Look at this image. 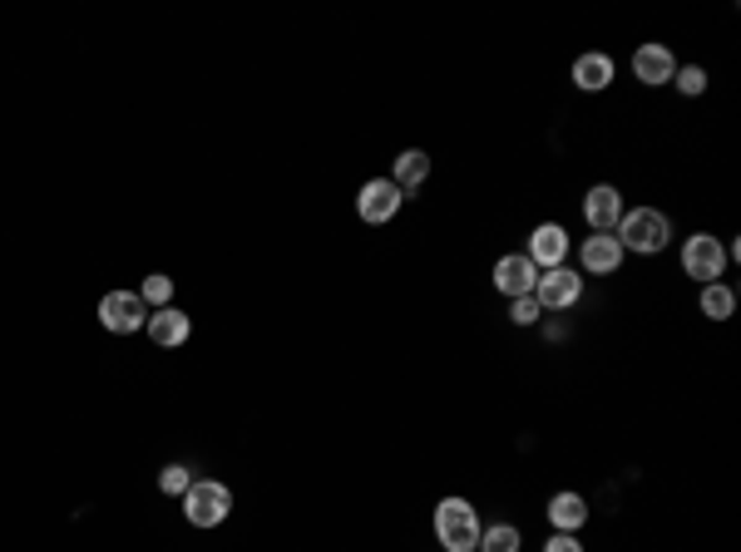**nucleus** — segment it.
<instances>
[{"instance_id":"obj_1","label":"nucleus","mask_w":741,"mask_h":552,"mask_svg":"<svg viewBox=\"0 0 741 552\" xmlns=\"http://www.w3.org/2000/svg\"><path fill=\"white\" fill-rule=\"evenodd\" d=\"M613 237L623 242V252L653 256V252H663V247L672 242V223H667V213H657V208H623Z\"/></svg>"},{"instance_id":"obj_2","label":"nucleus","mask_w":741,"mask_h":552,"mask_svg":"<svg viewBox=\"0 0 741 552\" xmlns=\"http://www.w3.org/2000/svg\"><path fill=\"white\" fill-rule=\"evenodd\" d=\"M480 513L470 499H441L435 503V542L445 552H474L480 548Z\"/></svg>"},{"instance_id":"obj_3","label":"nucleus","mask_w":741,"mask_h":552,"mask_svg":"<svg viewBox=\"0 0 741 552\" xmlns=\"http://www.w3.org/2000/svg\"><path fill=\"white\" fill-rule=\"evenodd\" d=\"M227 513H233L227 484H218V478H194V484H188V493H183V518L194 523V528H218Z\"/></svg>"},{"instance_id":"obj_4","label":"nucleus","mask_w":741,"mask_h":552,"mask_svg":"<svg viewBox=\"0 0 741 552\" xmlns=\"http://www.w3.org/2000/svg\"><path fill=\"white\" fill-rule=\"evenodd\" d=\"M727 247H721V237L712 233H692L688 242H682V272L697 281V287H712V281H721V272H727Z\"/></svg>"},{"instance_id":"obj_5","label":"nucleus","mask_w":741,"mask_h":552,"mask_svg":"<svg viewBox=\"0 0 741 552\" xmlns=\"http://www.w3.org/2000/svg\"><path fill=\"white\" fill-rule=\"evenodd\" d=\"M579 297H583V276L573 272V266H548V272H539L534 301L544 306V316H548V311H569V306H579Z\"/></svg>"},{"instance_id":"obj_6","label":"nucleus","mask_w":741,"mask_h":552,"mask_svg":"<svg viewBox=\"0 0 741 552\" xmlns=\"http://www.w3.org/2000/svg\"><path fill=\"white\" fill-rule=\"evenodd\" d=\"M144 321H149V306L139 301V291H109L99 301V326L114 336H134V330H144Z\"/></svg>"},{"instance_id":"obj_7","label":"nucleus","mask_w":741,"mask_h":552,"mask_svg":"<svg viewBox=\"0 0 741 552\" xmlns=\"http://www.w3.org/2000/svg\"><path fill=\"white\" fill-rule=\"evenodd\" d=\"M400 202H406V192L396 188L391 178H371L361 192H356V217L361 223H371V227H381V223H391V217L400 213Z\"/></svg>"},{"instance_id":"obj_8","label":"nucleus","mask_w":741,"mask_h":552,"mask_svg":"<svg viewBox=\"0 0 741 552\" xmlns=\"http://www.w3.org/2000/svg\"><path fill=\"white\" fill-rule=\"evenodd\" d=\"M534 281H539V266L529 262L524 252H509V256H499L494 262V291L499 297H534Z\"/></svg>"},{"instance_id":"obj_9","label":"nucleus","mask_w":741,"mask_h":552,"mask_svg":"<svg viewBox=\"0 0 741 552\" xmlns=\"http://www.w3.org/2000/svg\"><path fill=\"white\" fill-rule=\"evenodd\" d=\"M623 192L613 188V183H593L589 198H583V217H589L593 233H613L618 227V217H623Z\"/></svg>"},{"instance_id":"obj_10","label":"nucleus","mask_w":741,"mask_h":552,"mask_svg":"<svg viewBox=\"0 0 741 552\" xmlns=\"http://www.w3.org/2000/svg\"><path fill=\"white\" fill-rule=\"evenodd\" d=\"M633 75L643 79L647 89H657V85H672V75H677V60H672V50H667V45H657V40L638 45V50H633Z\"/></svg>"},{"instance_id":"obj_11","label":"nucleus","mask_w":741,"mask_h":552,"mask_svg":"<svg viewBox=\"0 0 741 552\" xmlns=\"http://www.w3.org/2000/svg\"><path fill=\"white\" fill-rule=\"evenodd\" d=\"M529 262L539 266V272H548V266H564V256H569V233H564L559 223H539L534 233H529Z\"/></svg>"},{"instance_id":"obj_12","label":"nucleus","mask_w":741,"mask_h":552,"mask_svg":"<svg viewBox=\"0 0 741 552\" xmlns=\"http://www.w3.org/2000/svg\"><path fill=\"white\" fill-rule=\"evenodd\" d=\"M623 242H618V237L613 233H593L589 242L579 247V262H583V272L589 276H613L618 272V266H623Z\"/></svg>"},{"instance_id":"obj_13","label":"nucleus","mask_w":741,"mask_h":552,"mask_svg":"<svg viewBox=\"0 0 741 552\" xmlns=\"http://www.w3.org/2000/svg\"><path fill=\"white\" fill-rule=\"evenodd\" d=\"M613 75H618V64H613V54L603 50H589L573 60V85L583 89V95H603V89L613 85Z\"/></svg>"},{"instance_id":"obj_14","label":"nucleus","mask_w":741,"mask_h":552,"mask_svg":"<svg viewBox=\"0 0 741 552\" xmlns=\"http://www.w3.org/2000/svg\"><path fill=\"white\" fill-rule=\"evenodd\" d=\"M589 518H593V513H589V499H583V493L564 489V493H554V499H548V528H554V532H579Z\"/></svg>"},{"instance_id":"obj_15","label":"nucleus","mask_w":741,"mask_h":552,"mask_svg":"<svg viewBox=\"0 0 741 552\" xmlns=\"http://www.w3.org/2000/svg\"><path fill=\"white\" fill-rule=\"evenodd\" d=\"M144 330H149L153 346H183V340H188V330H194V321L183 316L178 306H163V311H149Z\"/></svg>"},{"instance_id":"obj_16","label":"nucleus","mask_w":741,"mask_h":552,"mask_svg":"<svg viewBox=\"0 0 741 552\" xmlns=\"http://www.w3.org/2000/svg\"><path fill=\"white\" fill-rule=\"evenodd\" d=\"M430 178V153L425 149H406L396 159V173H391V183H396L400 192H410V188H420V183Z\"/></svg>"},{"instance_id":"obj_17","label":"nucleus","mask_w":741,"mask_h":552,"mask_svg":"<svg viewBox=\"0 0 741 552\" xmlns=\"http://www.w3.org/2000/svg\"><path fill=\"white\" fill-rule=\"evenodd\" d=\"M702 316L731 321V316H737V291H731L727 281H712V287H702Z\"/></svg>"},{"instance_id":"obj_18","label":"nucleus","mask_w":741,"mask_h":552,"mask_svg":"<svg viewBox=\"0 0 741 552\" xmlns=\"http://www.w3.org/2000/svg\"><path fill=\"white\" fill-rule=\"evenodd\" d=\"M519 528L515 523H490V528H480V548L474 552H519Z\"/></svg>"},{"instance_id":"obj_19","label":"nucleus","mask_w":741,"mask_h":552,"mask_svg":"<svg viewBox=\"0 0 741 552\" xmlns=\"http://www.w3.org/2000/svg\"><path fill=\"white\" fill-rule=\"evenodd\" d=\"M139 301L149 311H163L173 301V276H163V272H153V276H144V291H139Z\"/></svg>"},{"instance_id":"obj_20","label":"nucleus","mask_w":741,"mask_h":552,"mask_svg":"<svg viewBox=\"0 0 741 552\" xmlns=\"http://www.w3.org/2000/svg\"><path fill=\"white\" fill-rule=\"evenodd\" d=\"M672 85L682 89L688 99H697V95H707V70H702V64H677Z\"/></svg>"},{"instance_id":"obj_21","label":"nucleus","mask_w":741,"mask_h":552,"mask_svg":"<svg viewBox=\"0 0 741 552\" xmlns=\"http://www.w3.org/2000/svg\"><path fill=\"white\" fill-rule=\"evenodd\" d=\"M188 484H194V474H188L183 464H169L159 474V493H173V499H183V493H188Z\"/></svg>"},{"instance_id":"obj_22","label":"nucleus","mask_w":741,"mask_h":552,"mask_svg":"<svg viewBox=\"0 0 741 552\" xmlns=\"http://www.w3.org/2000/svg\"><path fill=\"white\" fill-rule=\"evenodd\" d=\"M539 316H544V306H539L534 297H515V301H509V321H515V326H539Z\"/></svg>"},{"instance_id":"obj_23","label":"nucleus","mask_w":741,"mask_h":552,"mask_svg":"<svg viewBox=\"0 0 741 552\" xmlns=\"http://www.w3.org/2000/svg\"><path fill=\"white\" fill-rule=\"evenodd\" d=\"M544 552H583V542H579V532H548Z\"/></svg>"}]
</instances>
